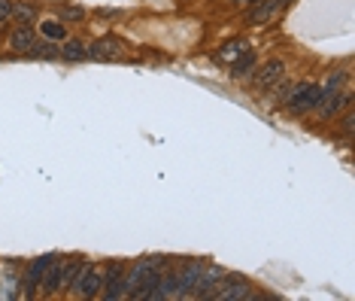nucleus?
<instances>
[{
    "instance_id": "dca6fc26",
    "label": "nucleus",
    "mask_w": 355,
    "mask_h": 301,
    "mask_svg": "<svg viewBox=\"0 0 355 301\" xmlns=\"http://www.w3.org/2000/svg\"><path fill=\"white\" fill-rule=\"evenodd\" d=\"M249 49V43L246 40H231V43H225L219 52H216V61H222V64H231L234 58H240V55H243Z\"/></svg>"
},
{
    "instance_id": "9b49d317",
    "label": "nucleus",
    "mask_w": 355,
    "mask_h": 301,
    "mask_svg": "<svg viewBox=\"0 0 355 301\" xmlns=\"http://www.w3.org/2000/svg\"><path fill=\"white\" fill-rule=\"evenodd\" d=\"M52 259L55 256H40L28 265V295H34L37 289H43V277H46V271H49Z\"/></svg>"
},
{
    "instance_id": "1a4fd4ad",
    "label": "nucleus",
    "mask_w": 355,
    "mask_h": 301,
    "mask_svg": "<svg viewBox=\"0 0 355 301\" xmlns=\"http://www.w3.org/2000/svg\"><path fill=\"white\" fill-rule=\"evenodd\" d=\"M88 49V58H94V61H112V58H119L122 55V40L119 37H101L98 43H92V46H85Z\"/></svg>"
},
{
    "instance_id": "393cba45",
    "label": "nucleus",
    "mask_w": 355,
    "mask_h": 301,
    "mask_svg": "<svg viewBox=\"0 0 355 301\" xmlns=\"http://www.w3.org/2000/svg\"><path fill=\"white\" fill-rule=\"evenodd\" d=\"M237 3H258V0H237Z\"/></svg>"
},
{
    "instance_id": "f03ea898",
    "label": "nucleus",
    "mask_w": 355,
    "mask_h": 301,
    "mask_svg": "<svg viewBox=\"0 0 355 301\" xmlns=\"http://www.w3.org/2000/svg\"><path fill=\"white\" fill-rule=\"evenodd\" d=\"M319 97H322V86L319 83H297V86L288 88V95L282 97V101H286V107L292 110V113L304 116V113L316 110Z\"/></svg>"
},
{
    "instance_id": "9d476101",
    "label": "nucleus",
    "mask_w": 355,
    "mask_h": 301,
    "mask_svg": "<svg viewBox=\"0 0 355 301\" xmlns=\"http://www.w3.org/2000/svg\"><path fill=\"white\" fill-rule=\"evenodd\" d=\"M200 274H204V262H189L176 271V280H180V298H191V289L198 286Z\"/></svg>"
},
{
    "instance_id": "f3484780",
    "label": "nucleus",
    "mask_w": 355,
    "mask_h": 301,
    "mask_svg": "<svg viewBox=\"0 0 355 301\" xmlns=\"http://www.w3.org/2000/svg\"><path fill=\"white\" fill-rule=\"evenodd\" d=\"M28 55H34V58H58V55H61V46L43 37V40H34V43H31Z\"/></svg>"
},
{
    "instance_id": "4be33fe9",
    "label": "nucleus",
    "mask_w": 355,
    "mask_h": 301,
    "mask_svg": "<svg viewBox=\"0 0 355 301\" xmlns=\"http://www.w3.org/2000/svg\"><path fill=\"white\" fill-rule=\"evenodd\" d=\"M61 22H85L83 6H61Z\"/></svg>"
},
{
    "instance_id": "423d86ee",
    "label": "nucleus",
    "mask_w": 355,
    "mask_h": 301,
    "mask_svg": "<svg viewBox=\"0 0 355 301\" xmlns=\"http://www.w3.org/2000/svg\"><path fill=\"white\" fill-rule=\"evenodd\" d=\"M103 301H119L125 298V265L122 262H110L103 268V286H101Z\"/></svg>"
},
{
    "instance_id": "a878e982",
    "label": "nucleus",
    "mask_w": 355,
    "mask_h": 301,
    "mask_svg": "<svg viewBox=\"0 0 355 301\" xmlns=\"http://www.w3.org/2000/svg\"><path fill=\"white\" fill-rule=\"evenodd\" d=\"M277 3H279V6H282V3H288V0H277Z\"/></svg>"
},
{
    "instance_id": "aec40b11",
    "label": "nucleus",
    "mask_w": 355,
    "mask_h": 301,
    "mask_svg": "<svg viewBox=\"0 0 355 301\" xmlns=\"http://www.w3.org/2000/svg\"><path fill=\"white\" fill-rule=\"evenodd\" d=\"M43 37L52 40V43H64L67 40V28L61 22H43Z\"/></svg>"
},
{
    "instance_id": "20e7f679",
    "label": "nucleus",
    "mask_w": 355,
    "mask_h": 301,
    "mask_svg": "<svg viewBox=\"0 0 355 301\" xmlns=\"http://www.w3.org/2000/svg\"><path fill=\"white\" fill-rule=\"evenodd\" d=\"M209 298H216V301H246V298H255V292L243 277L228 274L225 280L216 283V289H213V295Z\"/></svg>"
},
{
    "instance_id": "5701e85b",
    "label": "nucleus",
    "mask_w": 355,
    "mask_h": 301,
    "mask_svg": "<svg viewBox=\"0 0 355 301\" xmlns=\"http://www.w3.org/2000/svg\"><path fill=\"white\" fill-rule=\"evenodd\" d=\"M12 15V0H0V22H6Z\"/></svg>"
},
{
    "instance_id": "4468645a",
    "label": "nucleus",
    "mask_w": 355,
    "mask_h": 301,
    "mask_svg": "<svg viewBox=\"0 0 355 301\" xmlns=\"http://www.w3.org/2000/svg\"><path fill=\"white\" fill-rule=\"evenodd\" d=\"M277 10H279L277 0H258V3H252V10H249V24H264Z\"/></svg>"
},
{
    "instance_id": "f8f14e48",
    "label": "nucleus",
    "mask_w": 355,
    "mask_h": 301,
    "mask_svg": "<svg viewBox=\"0 0 355 301\" xmlns=\"http://www.w3.org/2000/svg\"><path fill=\"white\" fill-rule=\"evenodd\" d=\"M85 259H61V289H70L76 283V277L83 274Z\"/></svg>"
},
{
    "instance_id": "b1692460",
    "label": "nucleus",
    "mask_w": 355,
    "mask_h": 301,
    "mask_svg": "<svg viewBox=\"0 0 355 301\" xmlns=\"http://www.w3.org/2000/svg\"><path fill=\"white\" fill-rule=\"evenodd\" d=\"M352 128H355V113H346V116H343V131L352 134Z\"/></svg>"
},
{
    "instance_id": "39448f33",
    "label": "nucleus",
    "mask_w": 355,
    "mask_h": 301,
    "mask_svg": "<svg viewBox=\"0 0 355 301\" xmlns=\"http://www.w3.org/2000/svg\"><path fill=\"white\" fill-rule=\"evenodd\" d=\"M352 101V92H340V88H322V97H319V104H316V113H319V122H328V119H334L337 113H340L346 104Z\"/></svg>"
},
{
    "instance_id": "a211bd4d",
    "label": "nucleus",
    "mask_w": 355,
    "mask_h": 301,
    "mask_svg": "<svg viewBox=\"0 0 355 301\" xmlns=\"http://www.w3.org/2000/svg\"><path fill=\"white\" fill-rule=\"evenodd\" d=\"M61 58L64 61H85L88 49H85V43H79V40H64L61 43Z\"/></svg>"
},
{
    "instance_id": "ddd939ff",
    "label": "nucleus",
    "mask_w": 355,
    "mask_h": 301,
    "mask_svg": "<svg viewBox=\"0 0 355 301\" xmlns=\"http://www.w3.org/2000/svg\"><path fill=\"white\" fill-rule=\"evenodd\" d=\"M255 64H258L255 52H252V49H246V52L240 55V58H234V61H231V76H234V79H246L249 73H252Z\"/></svg>"
},
{
    "instance_id": "7ed1b4c3",
    "label": "nucleus",
    "mask_w": 355,
    "mask_h": 301,
    "mask_svg": "<svg viewBox=\"0 0 355 301\" xmlns=\"http://www.w3.org/2000/svg\"><path fill=\"white\" fill-rule=\"evenodd\" d=\"M101 286H103V268L85 262L83 274L76 277V283L70 286V292H73L76 298H101Z\"/></svg>"
},
{
    "instance_id": "0eeeda50",
    "label": "nucleus",
    "mask_w": 355,
    "mask_h": 301,
    "mask_svg": "<svg viewBox=\"0 0 355 301\" xmlns=\"http://www.w3.org/2000/svg\"><path fill=\"white\" fill-rule=\"evenodd\" d=\"M282 73H286V61H279V58H270L264 67H258V73L252 76V88L258 95L261 92H270L273 86L282 79Z\"/></svg>"
},
{
    "instance_id": "6ab92c4d",
    "label": "nucleus",
    "mask_w": 355,
    "mask_h": 301,
    "mask_svg": "<svg viewBox=\"0 0 355 301\" xmlns=\"http://www.w3.org/2000/svg\"><path fill=\"white\" fill-rule=\"evenodd\" d=\"M58 289H61V259L55 256L49 271H46V277H43V292H58Z\"/></svg>"
},
{
    "instance_id": "412c9836",
    "label": "nucleus",
    "mask_w": 355,
    "mask_h": 301,
    "mask_svg": "<svg viewBox=\"0 0 355 301\" xmlns=\"http://www.w3.org/2000/svg\"><path fill=\"white\" fill-rule=\"evenodd\" d=\"M12 19H19L21 24H28V22L37 19V10L31 3H12Z\"/></svg>"
},
{
    "instance_id": "f257e3e1",
    "label": "nucleus",
    "mask_w": 355,
    "mask_h": 301,
    "mask_svg": "<svg viewBox=\"0 0 355 301\" xmlns=\"http://www.w3.org/2000/svg\"><path fill=\"white\" fill-rule=\"evenodd\" d=\"M161 259H143L134 262L131 268H125V298H140L146 301L149 289L158 283L161 277Z\"/></svg>"
},
{
    "instance_id": "6e6552de",
    "label": "nucleus",
    "mask_w": 355,
    "mask_h": 301,
    "mask_svg": "<svg viewBox=\"0 0 355 301\" xmlns=\"http://www.w3.org/2000/svg\"><path fill=\"white\" fill-rule=\"evenodd\" d=\"M171 298H180V280H176V271L161 274L158 283L149 289V295H146V301H171Z\"/></svg>"
},
{
    "instance_id": "2eb2a0df",
    "label": "nucleus",
    "mask_w": 355,
    "mask_h": 301,
    "mask_svg": "<svg viewBox=\"0 0 355 301\" xmlns=\"http://www.w3.org/2000/svg\"><path fill=\"white\" fill-rule=\"evenodd\" d=\"M34 31H31V24H21V28H15L12 34H10V46H12V52H25L28 55V49L31 43H34Z\"/></svg>"
}]
</instances>
